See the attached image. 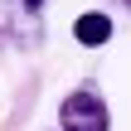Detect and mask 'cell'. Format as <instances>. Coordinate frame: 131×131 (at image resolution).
Masks as SVG:
<instances>
[{
    "mask_svg": "<svg viewBox=\"0 0 131 131\" xmlns=\"http://www.w3.org/2000/svg\"><path fill=\"white\" fill-rule=\"evenodd\" d=\"M58 126L63 131H112V112L97 97V88H73L58 102Z\"/></svg>",
    "mask_w": 131,
    "mask_h": 131,
    "instance_id": "1",
    "label": "cell"
},
{
    "mask_svg": "<svg viewBox=\"0 0 131 131\" xmlns=\"http://www.w3.org/2000/svg\"><path fill=\"white\" fill-rule=\"evenodd\" d=\"M73 39H78L83 49H102V44L112 39V19H107L102 10H88V15L73 19Z\"/></svg>",
    "mask_w": 131,
    "mask_h": 131,
    "instance_id": "2",
    "label": "cell"
},
{
    "mask_svg": "<svg viewBox=\"0 0 131 131\" xmlns=\"http://www.w3.org/2000/svg\"><path fill=\"white\" fill-rule=\"evenodd\" d=\"M19 5H24V10H39V5H44V0H19Z\"/></svg>",
    "mask_w": 131,
    "mask_h": 131,
    "instance_id": "3",
    "label": "cell"
}]
</instances>
